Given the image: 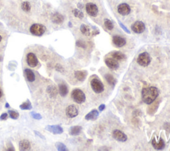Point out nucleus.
Wrapping results in <instances>:
<instances>
[{"mask_svg": "<svg viewBox=\"0 0 170 151\" xmlns=\"http://www.w3.org/2000/svg\"><path fill=\"white\" fill-rule=\"evenodd\" d=\"M159 95V91L155 87H149L144 88L142 91V98L143 101L148 105H150L155 101Z\"/></svg>", "mask_w": 170, "mask_h": 151, "instance_id": "nucleus-1", "label": "nucleus"}, {"mask_svg": "<svg viewBox=\"0 0 170 151\" xmlns=\"http://www.w3.org/2000/svg\"><path fill=\"white\" fill-rule=\"evenodd\" d=\"M29 31L33 36L41 37L43 35H44L45 32H46V28L42 24L35 23L30 27Z\"/></svg>", "mask_w": 170, "mask_h": 151, "instance_id": "nucleus-2", "label": "nucleus"}, {"mask_svg": "<svg viewBox=\"0 0 170 151\" xmlns=\"http://www.w3.org/2000/svg\"><path fill=\"white\" fill-rule=\"evenodd\" d=\"M71 97L74 102L78 104H81L86 100V97L84 92L79 89H75L71 93Z\"/></svg>", "mask_w": 170, "mask_h": 151, "instance_id": "nucleus-3", "label": "nucleus"}, {"mask_svg": "<svg viewBox=\"0 0 170 151\" xmlns=\"http://www.w3.org/2000/svg\"><path fill=\"white\" fill-rule=\"evenodd\" d=\"M151 57L148 53L144 52L139 55L137 59V63L142 67H147L150 64Z\"/></svg>", "mask_w": 170, "mask_h": 151, "instance_id": "nucleus-4", "label": "nucleus"}, {"mask_svg": "<svg viewBox=\"0 0 170 151\" xmlns=\"http://www.w3.org/2000/svg\"><path fill=\"white\" fill-rule=\"evenodd\" d=\"M90 86L92 89L96 93H101L104 90V85L98 79H93L90 81Z\"/></svg>", "mask_w": 170, "mask_h": 151, "instance_id": "nucleus-5", "label": "nucleus"}, {"mask_svg": "<svg viewBox=\"0 0 170 151\" xmlns=\"http://www.w3.org/2000/svg\"><path fill=\"white\" fill-rule=\"evenodd\" d=\"M26 59L28 66L31 68L36 67L39 63V60L37 59L36 55L33 53H29L27 55Z\"/></svg>", "mask_w": 170, "mask_h": 151, "instance_id": "nucleus-6", "label": "nucleus"}, {"mask_svg": "<svg viewBox=\"0 0 170 151\" xmlns=\"http://www.w3.org/2000/svg\"><path fill=\"white\" fill-rule=\"evenodd\" d=\"M86 13L92 17H96L98 13V9L96 4L93 3H88L85 5Z\"/></svg>", "mask_w": 170, "mask_h": 151, "instance_id": "nucleus-7", "label": "nucleus"}, {"mask_svg": "<svg viewBox=\"0 0 170 151\" xmlns=\"http://www.w3.org/2000/svg\"><path fill=\"white\" fill-rule=\"evenodd\" d=\"M131 29L134 33L140 34L144 32L145 29H146V26H145V24L142 21H137L134 23L132 25Z\"/></svg>", "mask_w": 170, "mask_h": 151, "instance_id": "nucleus-8", "label": "nucleus"}, {"mask_svg": "<svg viewBox=\"0 0 170 151\" xmlns=\"http://www.w3.org/2000/svg\"><path fill=\"white\" fill-rule=\"evenodd\" d=\"M113 137L119 142H125L127 140V135L120 130H114L112 132Z\"/></svg>", "mask_w": 170, "mask_h": 151, "instance_id": "nucleus-9", "label": "nucleus"}, {"mask_svg": "<svg viewBox=\"0 0 170 151\" xmlns=\"http://www.w3.org/2000/svg\"><path fill=\"white\" fill-rule=\"evenodd\" d=\"M66 115L69 118H74L78 115V110L73 105H69L66 109Z\"/></svg>", "mask_w": 170, "mask_h": 151, "instance_id": "nucleus-10", "label": "nucleus"}, {"mask_svg": "<svg viewBox=\"0 0 170 151\" xmlns=\"http://www.w3.org/2000/svg\"><path fill=\"white\" fill-rule=\"evenodd\" d=\"M118 12L122 15H127L130 13L131 9L127 3H121L118 6Z\"/></svg>", "mask_w": 170, "mask_h": 151, "instance_id": "nucleus-11", "label": "nucleus"}, {"mask_svg": "<svg viewBox=\"0 0 170 151\" xmlns=\"http://www.w3.org/2000/svg\"><path fill=\"white\" fill-rule=\"evenodd\" d=\"M45 129L54 134H60L63 132V129L59 125H48L45 127Z\"/></svg>", "mask_w": 170, "mask_h": 151, "instance_id": "nucleus-12", "label": "nucleus"}, {"mask_svg": "<svg viewBox=\"0 0 170 151\" xmlns=\"http://www.w3.org/2000/svg\"><path fill=\"white\" fill-rule=\"evenodd\" d=\"M105 63L107 65V67L110 69L116 70L119 67V63L118 61L112 58H106L105 59Z\"/></svg>", "mask_w": 170, "mask_h": 151, "instance_id": "nucleus-13", "label": "nucleus"}, {"mask_svg": "<svg viewBox=\"0 0 170 151\" xmlns=\"http://www.w3.org/2000/svg\"><path fill=\"white\" fill-rule=\"evenodd\" d=\"M112 42L117 47H122L126 45V40L121 36H115L112 38Z\"/></svg>", "mask_w": 170, "mask_h": 151, "instance_id": "nucleus-14", "label": "nucleus"}, {"mask_svg": "<svg viewBox=\"0 0 170 151\" xmlns=\"http://www.w3.org/2000/svg\"><path fill=\"white\" fill-rule=\"evenodd\" d=\"M64 20H65V17L62 14L58 13V12H55L51 16V21L53 23L55 24L59 25L63 23Z\"/></svg>", "mask_w": 170, "mask_h": 151, "instance_id": "nucleus-15", "label": "nucleus"}, {"mask_svg": "<svg viewBox=\"0 0 170 151\" xmlns=\"http://www.w3.org/2000/svg\"><path fill=\"white\" fill-rule=\"evenodd\" d=\"M19 150L21 151H27L30 150L31 149V145L30 142L26 139L21 140L19 143Z\"/></svg>", "mask_w": 170, "mask_h": 151, "instance_id": "nucleus-16", "label": "nucleus"}, {"mask_svg": "<svg viewBox=\"0 0 170 151\" xmlns=\"http://www.w3.org/2000/svg\"><path fill=\"white\" fill-rule=\"evenodd\" d=\"M152 144L155 150H161L165 147V142L162 138H160L159 141H157L155 138H153L152 141Z\"/></svg>", "mask_w": 170, "mask_h": 151, "instance_id": "nucleus-17", "label": "nucleus"}, {"mask_svg": "<svg viewBox=\"0 0 170 151\" xmlns=\"http://www.w3.org/2000/svg\"><path fill=\"white\" fill-rule=\"evenodd\" d=\"M88 75V72L85 70H81V71H76L74 72V77L79 81H84L86 76Z\"/></svg>", "mask_w": 170, "mask_h": 151, "instance_id": "nucleus-18", "label": "nucleus"}, {"mask_svg": "<svg viewBox=\"0 0 170 151\" xmlns=\"http://www.w3.org/2000/svg\"><path fill=\"white\" fill-rule=\"evenodd\" d=\"M24 73L29 82H33L35 80V75L31 69L27 68L24 70Z\"/></svg>", "mask_w": 170, "mask_h": 151, "instance_id": "nucleus-19", "label": "nucleus"}, {"mask_svg": "<svg viewBox=\"0 0 170 151\" xmlns=\"http://www.w3.org/2000/svg\"><path fill=\"white\" fill-rule=\"evenodd\" d=\"M98 111L96 110V109H94V110L90 111V113L85 116V119L88 120V121H94V120H96L98 117Z\"/></svg>", "mask_w": 170, "mask_h": 151, "instance_id": "nucleus-20", "label": "nucleus"}, {"mask_svg": "<svg viewBox=\"0 0 170 151\" xmlns=\"http://www.w3.org/2000/svg\"><path fill=\"white\" fill-rule=\"evenodd\" d=\"M59 93L62 97L67 96L68 93V89L67 85L65 83H59Z\"/></svg>", "mask_w": 170, "mask_h": 151, "instance_id": "nucleus-21", "label": "nucleus"}, {"mask_svg": "<svg viewBox=\"0 0 170 151\" xmlns=\"http://www.w3.org/2000/svg\"><path fill=\"white\" fill-rule=\"evenodd\" d=\"M80 32L83 35L86 36H90L92 35V32L91 31L90 27L86 26L85 24H82L81 26H80Z\"/></svg>", "mask_w": 170, "mask_h": 151, "instance_id": "nucleus-22", "label": "nucleus"}, {"mask_svg": "<svg viewBox=\"0 0 170 151\" xmlns=\"http://www.w3.org/2000/svg\"><path fill=\"white\" fill-rule=\"evenodd\" d=\"M47 91L49 97H50L51 98H55V97H57V95L58 94V90L56 88L55 86L49 85L48 87H47Z\"/></svg>", "mask_w": 170, "mask_h": 151, "instance_id": "nucleus-23", "label": "nucleus"}, {"mask_svg": "<svg viewBox=\"0 0 170 151\" xmlns=\"http://www.w3.org/2000/svg\"><path fill=\"white\" fill-rule=\"evenodd\" d=\"M82 131V127L80 126H74L69 129V134L72 136L78 135Z\"/></svg>", "mask_w": 170, "mask_h": 151, "instance_id": "nucleus-24", "label": "nucleus"}, {"mask_svg": "<svg viewBox=\"0 0 170 151\" xmlns=\"http://www.w3.org/2000/svg\"><path fill=\"white\" fill-rule=\"evenodd\" d=\"M111 56L113 57V59L118 60V61H122L126 58V55L120 51H114V52L112 53Z\"/></svg>", "mask_w": 170, "mask_h": 151, "instance_id": "nucleus-25", "label": "nucleus"}, {"mask_svg": "<svg viewBox=\"0 0 170 151\" xmlns=\"http://www.w3.org/2000/svg\"><path fill=\"white\" fill-rule=\"evenodd\" d=\"M104 78L110 85H111L112 87L115 86L116 83V80L112 75L110 74H106L104 75Z\"/></svg>", "mask_w": 170, "mask_h": 151, "instance_id": "nucleus-26", "label": "nucleus"}, {"mask_svg": "<svg viewBox=\"0 0 170 151\" xmlns=\"http://www.w3.org/2000/svg\"><path fill=\"white\" fill-rule=\"evenodd\" d=\"M159 101H157V102H153L152 103V105L149 107L148 109V113L150 114V115H152V114L154 113L155 111H157V108H158V106H159Z\"/></svg>", "mask_w": 170, "mask_h": 151, "instance_id": "nucleus-27", "label": "nucleus"}, {"mask_svg": "<svg viewBox=\"0 0 170 151\" xmlns=\"http://www.w3.org/2000/svg\"><path fill=\"white\" fill-rule=\"evenodd\" d=\"M19 108L21 110H31L32 109V105L31 103H30V101L27 100L25 102L22 103L21 105L19 106Z\"/></svg>", "mask_w": 170, "mask_h": 151, "instance_id": "nucleus-28", "label": "nucleus"}, {"mask_svg": "<svg viewBox=\"0 0 170 151\" xmlns=\"http://www.w3.org/2000/svg\"><path fill=\"white\" fill-rule=\"evenodd\" d=\"M21 9L25 12H29L31 9V5L29 1H23L21 3Z\"/></svg>", "mask_w": 170, "mask_h": 151, "instance_id": "nucleus-29", "label": "nucleus"}, {"mask_svg": "<svg viewBox=\"0 0 170 151\" xmlns=\"http://www.w3.org/2000/svg\"><path fill=\"white\" fill-rule=\"evenodd\" d=\"M104 26L106 27V28L108 30L111 31L114 29L113 23L112 22V21L110 20L109 19H105L104 21Z\"/></svg>", "mask_w": 170, "mask_h": 151, "instance_id": "nucleus-30", "label": "nucleus"}, {"mask_svg": "<svg viewBox=\"0 0 170 151\" xmlns=\"http://www.w3.org/2000/svg\"><path fill=\"white\" fill-rule=\"evenodd\" d=\"M72 13L76 17L79 18V19H82L84 17V13H82L81 10L78 9H74L72 10Z\"/></svg>", "mask_w": 170, "mask_h": 151, "instance_id": "nucleus-31", "label": "nucleus"}, {"mask_svg": "<svg viewBox=\"0 0 170 151\" xmlns=\"http://www.w3.org/2000/svg\"><path fill=\"white\" fill-rule=\"evenodd\" d=\"M8 114H9V117L13 120L17 119L19 117V113L15 111H12V110L8 111Z\"/></svg>", "mask_w": 170, "mask_h": 151, "instance_id": "nucleus-32", "label": "nucleus"}, {"mask_svg": "<svg viewBox=\"0 0 170 151\" xmlns=\"http://www.w3.org/2000/svg\"><path fill=\"white\" fill-rule=\"evenodd\" d=\"M57 149L59 151H67L68 150L67 146L62 142H57L55 144Z\"/></svg>", "mask_w": 170, "mask_h": 151, "instance_id": "nucleus-33", "label": "nucleus"}, {"mask_svg": "<svg viewBox=\"0 0 170 151\" xmlns=\"http://www.w3.org/2000/svg\"><path fill=\"white\" fill-rule=\"evenodd\" d=\"M31 117L33 118V119H36V120H41L42 119V116H41L39 113H37L35 112H31L30 113Z\"/></svg>", "mask_w": 170, "mask_h": 151, "instance_id": "nucleus-34", "label": "nucleus"}, {"mask_svg": "<svg viewBox=\"0 0 170 151\" xmlns=\"http://www.w3.org/2000/svg\"><path fill=\"white\" fill-rule=\"evenodd\" d=\"M76 46L78 47H80V48L85 49V48H86V43H85L84 41H80V40H78V41H76Z\"/></svg>", "mask_w": 170, "mask_h": 151, "instance_id": "nucleus-35", "label": "nucleus"}, {"mask_svg": "<svg viewBox=\"0 0 170 151\" xmlns=\"http://www.w3.org/2000/svg\"><path fill=\"white\" fill-rule=\"evenodd\" d=\"M55 67V69L57 70V71L60 72V73H63L64 71H65V70H64V68H63V66H62L61 64H59V63L56 64Z\"/></svg>", "mask_w": 170, "mask_h": 151, "instance_id": "nucleus-36", "label": "nucleus"}, {"mask_svg": "<svg viewBox=\"0 0 170 151\" xmlns=\"http://www.w3.org/2000/svg\"><path fill=\"white\" fill-rule=\"evenodd\" d=\"M118 23L120 25V28H121L122 29V30H123L124 31V32H126L128 34H130V32L129 30H128V29L127 28H126V27L125 26H124V25L123 23H121L120 21H118Z\"/></svg>", "mask_w": 170, "mask_h": 151, "instance_id": "nucleus-37", "label": "nucleus"}, {"mask_svg": "<svg viewBox=\"0 0 170 151\" xmlns=\"http://www.w3.org/2000/svg\"><path fill=\"white\" fill-rule=\"evenodd\" d=\"M8 118V115L7 113H2L1 115L0 116V120H1V121H5V120H7Z\"/></svg>", "mask_w": 170, "mask_h": 151, "instance_id": "nucleus-38", "label": "nucleus"}, {"mask_svg": "<svg viewBox=\"0 0 170 151\" xmlns=\"http://www.w3.org/2000/svg\"><path fill=\"white\" fill-rule=\"evenodd\" d=\"M34 132H35V134H36L37 136H39V137H40L41 138H43V139H45V138L44 137V136L42 135V134H41L39 132H38V131H34Z\"/></svg>", "mask_w": 170, "mask_h": 151, "instance_id": "nucleus-39", "label": "nucleus"}, {"mask_svg": "<svg viewBox=\"0 0 170 151\" xmlns=\"http://www.w3.org/2000/svg\"><path fill=\"white\" fill-rule=\"evenodd\" d=\"M105 107H105V105H104V104L100 105V106H99V107H98V110L100 111H102L104 110Z\"/></svg>", "mask_w": 170, "mask_h": 151, "instance_id": "nucleus-40", "label": "nucleus"}, {"mask_svg": "<svg viewBox=\"0 0 170 151\" xmlns=\"http://www.w3.org/2000/svg\"><path fill=\"white\" fill-rule=\"evenodd\" d=\"M8 148H8L7 150H13V151L15 150V148H14V147L13 146H8Z\"/></svg>", "mask_w": 170, "mask_h": 151, "instance_id": "nucleus-41", "label": "nucleus"}, {"mask_svg": "<svg viewBox=\"0 0 170 151\" xmlns=\"http://www.w3.org/2000/svg\"><path fill=\"white\" fill-rule=\"evenodd\" d=\"M68 26H69L70 28H72V23H71V22L68 23Z\"/></svg>", "mask_w": 170, "mask_h": 151, "instance_id": "nucleus-42", "label": "nucleus"}, {"mask_svg": "<svg viewBox=\"0 0 170 151\" xmlns=\"http://www.w3.org/2000/svg\"><path fill=\"white\" fill-rule=\"evenodd\" d=\"M5 107H6V108H9V104H8L7 103H6V106H5Z\"/></svg>", "mask_w": 170, "mask_h": 151, "instance_id": "nucleus-43", "label": "nucleus"}, {"mask_svg": "<svg viewBox=\"0 0 170 151\" xmlns=\"http://www.w3.org/2000/svg\"><path fill=\"white\" fill-rule=\"evenodd\" d=\"M1 97H2V93L1 91V90H0V99L1 98Z\"/></svg>", "mask_w": 170, "mask_h": 151, "instance_id": "nucleus-44", "label": "nucleus"}, {"mask_svg": "<svg viewBox=\"0 0 170 151\" xmlns=\"http://www.w3.org/2000/svg\"><path fill=\"white\" fill-rule=\"evenodd\" d=\"M1 40H2V37H1V35H0V42H1Z\"/></svg>", "mask_w": 170, "mask_h": 151, "instance_id": "nucleus-45", "label": "nucleus"}]
</instances>
